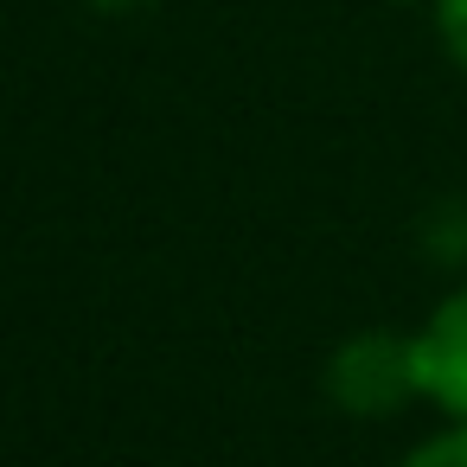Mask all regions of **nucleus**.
Listing matches in <instances>:
<instances>
[{"mask_svg":"<svg viewBox=\"0 0 467 467\" xmlns=\"http://www.w3.org/2000/svg\"><path fill=\"white\" fill-rule=\"evenodd\" d=\"M416 378L454 422H467V288H454L416 333Z\"/></svg>","mask_w":467,"mask_h":467,"instance_id":"nucleus-2","label":"nucleus"},{"mask_svg":"<svg viewBox=\"0 0 467 467\" xmlns=\"http://www.w3.org/2000/svg\"><path fill=\"white\" fill-rule=\"evenodd\" d=\"M327 390L352 416H390L397 403L422 397L416 339H397V333H358V339H346L333 352V365H327Z\"/></svg>","mask_w":467,"mask_h":467,"instance_id":"nucleus-1","label":"nucleus"},{"mask_svg":"<svg viewBox=\"0 0 467 467\" xmlns=\"http://www.w3.org/2000/svg\"><path fill=\"white\" fill-rule=\"evenodd\" d=\"M403 467H467V422L461 429H441V435H429Z\"/></svg>","mask_w":467,"mask_h":467,"instance_id":"nucleus-3","label":"nucleus"},{"mask_svg":"<svg viewBox=\"0 0 467 467\" xmlns=\"http://www.w3.org/2000/svg\"><path fill=\"white\" fill-rule=\"evenodd\" d=\"M435 33H441L448 58L467 71V0H435Z\"/></svg>","mask_w":467,"mask_h":467,"instance_id":"nucleus-4","label":"nucleus"}]
</instances>
